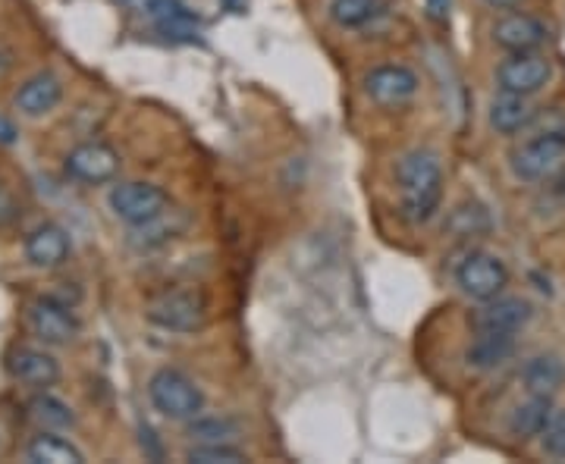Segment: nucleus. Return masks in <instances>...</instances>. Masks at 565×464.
Returning <instances> with one entry per match:
<instances>
[{"mask_svg":"<svg viewBox=\"0 0 565 464\" xmlns=\"http://www.w3.org/2000/svg\"><path fill=\"white\" fill-rule=\"evenodd\" d=\"M399 182V217L408 226H424L434 220L444 202V163L434 151L415 148L396 163Z\"/></svg>","mask_w":565,"mask_h":464,"instance_id":"obj_1","label":"nucleus"},{"mask_svg":"<svg viewBox=\"0 0 565 464\" xmlns=\"http://www.w3.org/2000/svg\"><path fill=\"white\" fill-rule=\"evenodd\" d=\"M565 166V126H546L541 132L527 136L509 151V170L519 182L541 185L553 182Z\"/></svg>","mask_w":565,"mask_h":464,"instance_id":"obj_2","label":"nucleus"},{"mask_svg":"<svg viewBox=\"0 0 565 464\" xmlns=\"http://www.w3.org/2000/svg\"><path fill=\"white\" fill-rule=\"evenodd\" d=\"M148 399L154 404V411L167 421H192L195 414L204 411V392L189 374H182L177 367H161L151 374L148 380Z\"/></svg>","mask_w":565,"mask_h":464,"instance_id":"obj_3","label":"nucleus"},{"mask_svg":"<svg viewBox=\"0 0 565 464\" xmlns=\"http://www.w3.org/2000/svg\"><path fill=\"white\" fill-rule=\"evenodd\" d=\"M148 321L167 333H195L207 321V302L199 289H163L148 302Z\"/></svg>","mask_w":565,"mask_h":464,"instance_id":"obj_4","label":"nucleus"},{"mask_svg":"<svg viewBox=\"0 0 565 464\" xmlns=\"http://www.w3.org/2000/svg\"><path fill=\"white\" fill-rule=\"evenodd\" d=\"M456 285L462 289V295H468L471 302H490V299H497V295L505 292L509 267L493 251L471 248V251H465L462 261L456 263Z\"/></svg>","mask_w":565,"mask_h":464,"instance_id":"obj_5","label":"nucleus"},{"mask_svg":"<svg viewBox=\"0 0 565 464\" xmlns=\"http://www.w3.org/2000/svg\"><path fill=\"white\" fill-rule=\"evenodd\" d=\"M550 79H553V61L546 54H541V51L509 54L497 66V85H500V91H512V95L534 98L537 91H544Z\"/></svg>","mask_w":565,"mask_h":464,"instance_id":"obj_6","label":"nucleus"},{"mask_svg":"<svg viewBox=\"0 0 565 464\" xmlns=\"http://www.w3.org/2000/svg\"><path fill=\"white\" fill-rule=\"evenodd\" d=\"M418 76L403 66V63H384V66H374L367 76H364V95L367 101L377 104L381 110H399L405 104L418 95Z\"/></svg>","mask_w":565,"mask_h":464,"instance_id":"obj_7","label":"nucleus"},{"mask_svg":"<svg viewBox=\"0 0 565 464\" xmlns=\"http://www.w3.org/2000/svg\"><path fill=\"white\" fill-rule=\"evenodd\" d=\"M167 207H170V195L154 182H120L110 188V211L129 226L151 220Z\"/></svg>","mask_w":565,"mask_h":464,"instance_id":"obj_8","label":"nucleus"},{"mask_svg":"<svg viewBox=\"0 0 565 464\" xmlns=\"http://www.w3.org/2000/svg\"><path fill=\"white\" fill-rule=\"evenodd\" d=\"M29 326L44 345H70L79 336V321L73 317L70 304L54 295L29 304Z\"/></svg>","mask_w":565,"mask_h":464,"instance_id":"obj_9","label":"nucleus"},{"mask_svg":"<svg viewBox=\"0 0 565 464\" xmlns=\"http://www.w3.org/2000/svg\"><path fill=\"white\" fill-rule=\"evenodd\" d=\"M534 317V307L519 295H497L471 314L475 333H522Z\"/></svg>","mask_w":565,"mask_h":464,"instance_id":"obj_10","label":"nucleus"},{"mask_svg":"<svg viewBox=\"0 0 565 464\" xmlns=\"http://www.w3.org/2000/svg\"><path fill=\"white\" fill-rule=\"evenodd\" d=\"M66 173L85 185H102L120 173V154L104 142H82L66 154Z\"/></svg>","mask_w":565,"mask_h":464,"instance_id":"obj_11","label":"nucleus"},{"mask_svg":"<svg viewBox=\"0 0 565 464\" xmlns=\"http://www.w3.org/2000/svg\"><path fill=\"white\" fill-rule=\"evenodd\" d=\"M493 44L503 47L505 54H525V51H541L550 39L546 22H541L531 13H505L493 22L490 29Z\"/></svg>","mask_w":565,"mask_h":464,"instance_id":"obj_12","label":"nucleus"},{"mask_svg":"<svg viewBox=\"0 0 565 464\" xmlns=\"http://www.w3.org/2000/svg\"><path fill=\"white\" fill-rule=\"evenodd\" d=\"M7 370L13 374V380L35 389H47L61 380V364L54 355L41 352V348H17L7 362Z\"/></svg>","mask_w":565,"mask_h":464,"instance_id":"obj_13","label":"nucleus"},{"mask_svg":"<svg viewBox=\"0 0 565 464\" xmlns=\"http://www.w3.org/2000/svg\"><path fill=\"white\" fill-rule=\"evenodd\" d=\"M25 258L39 270H54L70 258V236L57 223H41L25 239Z\"/></svg>","mask_w":565,"mask_h":464,"instance_id":"obj_14","label":"nucleus"},{"mask_svg":"<svg viewBox=\"0 0 565 464\" xmlns=\"http://www.w3.org/2000/svg\"><path fill=\"white\" fill-rule=\"evenodd\" d=\"M490 126L500 132V136H519L534 126L537 120V110L525 95H512V91H500L493 101H490Z\"/></svg>","mask_w":565,"mask_h":464,"instance_id":"obj_15","label":"nucleus"},{"mask_svg":"<svg viewBox=\"0 0 565 464\" xmlns=\"http://www.w3.org/2000/svg\"><path fill=\"white\" fill-rule=\"evenodd\" d=\"M148 17L154 22V29L163 39L170 41H195L199 20L195 13L182 3V0H148Z\"/></svg>","mask_w":565,"mask_h":464,"instance_id":"obj_16","label":"nucleus"},{"mask_svg":"<svg viewBox=\"0 0 565 464\" xmlns=\"http://www.w3.org/2000/svg\"><path fill=\"white\" fill-rule=\"evenodd\" d=\"M515 333H478L471 345L465 348V367H471V370H497V367H503L512 355H515Z\"/></svg>","mask_w":565,"mask_h":464,"instance_id":"obj_17","label":"nucleus"},{"mask_svg":"<svg viewBox=\"0 0 565 464\" xmlns=\"http://www.w3.org/2000/svg\"><path fill=\"white\" fill-rule=\"evenodd\" d=\"M493 229V220H490V211H487L481 202H459L449 214H446L444 223V236L452 239V242H471V239H484Z\"/></svg>","mask_w":565,"mask_h":464,"instance_id":"obj_18","label":"nucleus"},{"mask_svg":"<svg viewBox=\"0 0 565 464\" xmlns=\"http://www.w3.org/2000/svg\"><path fill=\"white\" fill-rule=\"evenodd\" d=\"M189 226L185 220V214L180 211H163L158 217H151V220L136 223L132 229H129V245L132 248H139V251H154V248H163V245H170L177 236H182V229Z\"/></svg>","mask_w":565,"mask_h":464,"instance_id":"obj_19","label":"nucleus"},{"mask_svg":"<svg viewBox=\"0 0 565 464\" xmlns=\"http://www.w3.org/2000/svg\"><path fill=\"white\" fill-rule=\"evenodd\" d=\"M61 79L54 73H39V76H32L29 82H22L13 104H17V110L25 114V117H44V114H51L61 104Z\"/></svg>","mask_w":565,"mask_h":464,"instance_id":"obj_20","label":"nucleus"},{"mask_svg":"<svg viewBox=\"0 0 565 464\" xmlns=\"http://www.w3.org/2000/svg\"><path fill=\"white\" fill-rule=\"evenodd\" d=\"M522 386L527 396H553L565 386V364L559 355H534L522 367Z\"/></svg>","mask_w":565,"mask_h":464,"instance_id":"obj_21","label":"nucleus"},{"mask_svg":"<svg viewBox=\"0 0 565 464\" xmlns=\"http://www.w3.org/2000/svg\"><path fill=\"white\" fill-rule=\"evenodd\" d=\"M553 396H527L525 402H519L509 414V433L515 440H537L553 418Z\"/></svg>","mask_w":565,"mask_h":464,"instance_id":"obj_22","label":"nucleus"},{"mask_svg":"<svg viewBox=\"0 0 565 464\" xmlns=\"http://www.w3.org/2000/svg\"><path fill=\"white\" fill-rule=\"evenodd\" d=\"M243 433V427L230 414H195L192 421H185V440L195 443H236Z\"/></svg>","mask_w":565,"mask_h":464,"instance_id":"obj_23","label":"nucleus"},{"mask_svg":"<svg viewBox=\"0 0 565 464\" xmlns=\"http://www.w3.org/2000/svg\"><path fill=\"white\" fill-rule=\"evenodd\" d=\"M29 462L32 464H82L85 455H82L76 445L63 436H54V433H41L29 443Z\"/></svg>","mask_w":565,"mask_h":464,"instance_id":"obj_24","label":"nucleus"},{"mask_svg":"<svg viewBox=\"0 0 565 464\" xmlns=\"http://www.w3.org/2000/svg\"><path fill=\"white\" fill-rule=\"evenodd\" d=\"M29 418L41 427V430H66L76 424V414L66 402H61L57 396H47L41 389L35 399H29Z\"/></svg>","mask_w":565,"mask_h":464,"instance_id":"obj_25","label":"nucleus"},{"mask_svg":"<svg viewBox=\"0 0 565 464\" xmlns=\"http://www.w3.org/2000/svg\"><path fill=\"white\" fill-rule=\"evenodd\" d=\"M381 13V0H330V20L340 29H362Z\"/></svg>","mask_w":565,"mask_h":464,"instance_id":"obj_26","label":"nucleus"},{"mask_svg":"<svg viewBox=\"0 0 565 464\" xmlns=\"http://www.w3.org/2000/svg\"><path fill=\"white\" fill-rule=\"evenodd\" d=\"M185 462L192 464H239L248 462L243 449L233 443H195L185 449Z\"/></svg>","mask_w":565,"mask_h":464,"instance_id":"obj_27","label":"nucleus"},{"mask_svg":"<svg viewBox=\"0 0 565 464\" xmlns=\"http://www.w3.org/2000/svg\"><path fill=\"white\" fill-rule=\"evenodd\" d=\"M541 445H544V452L550 458L565 462V408L553 411L550 424H546V430L541 433Z\"/></svg>","mask_w":565,"mask_h":464,"instance_id":"obj_28","label":"nucleus"},{"mask_svg":"<svg viewBox=\"0 0 565 464\" xmlns=\"http://www.w3.org/2000/svg\"><path fill=\"white\" fill-rule=\"evenodd\" d=\"M17 217H20V204L13 198V192L0 182V226L3 223H13Z\"/></svg>","mask_w":565,"mask_h":464,"instance_id":"obj_29","label":"nucleus"},{"mask_svg":"<svg viewBox=\"0 0 565 464\" xmlns=\"http://www.w3.org/2000/svg\"><path fill=\"white\" fill-rule=\"evenodd\" d=\"M13 142H17V126L0 117V144H13Z\"/></svg>","mask_w":565,"mask_h":464,"instance_id":"obj_30","label":"nucleus"},{"mask_svg":"<svg viewBox=\"0 0 565 464\" xmlns=\"http://www.w3.org/2000/svg\"><path fill=\"white\" fill-rule=\"evenodd\" d=\"M427 7H430V17L434 20H444L446 10H449V0H427Z\"/></svg>","mask_w":565,"mask_h":464,"instance_id":"obj_31","label":"nucleus"},{"mask_svg":"<svg viewBox=\"0 0 565 464\" xmlns=\"http://www.w3.org/2000/svg\"><path fill=\"white\" fill-rule=\"evenodd\" d=\"M487 7H493V10H512V7H519V3H525V0H484Z\"/></svg>","mask_w":565,"mask_h":464,"instance_id":"obj_32","label":"nucleus"},{"mask_svg":"<svg viewBox=\"0 0 565 464\" xmlns=\"http://www.w3.org/2000/svg\"><path fill=\"white\" fill-rule=\"evenodd\" d=\"M553 192H556V198H563L565 202V166H563V173L553 180Z\"/></svg>","mask_w":565,"mask_h":464,"instance_id":"obj_33","label":"nucleus"}]
</instances>
